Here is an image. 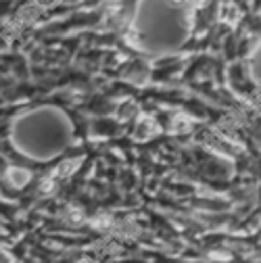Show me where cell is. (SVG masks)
Returning <instances> with one entry per match:
<instances>
[{
    "instance_id": "cell-1",
    "label": "cell",
    "mask_w": 261,
    "mask_h": 263,
    "mask_svg": "<svg viewBox=\"0 0 261 263\" xmlns=\"http://www.w3.org/2000/svg\"><path fill=\"white\" fill-rule=\"evenodd\" d=\"M40 7L38 5H27V7H23L21 9V13H19V21H33L36 17L40 15Z\"/></svg>"
}]
</instances>
